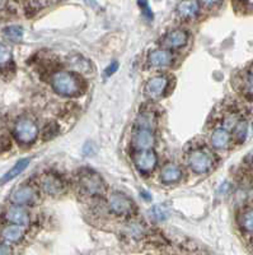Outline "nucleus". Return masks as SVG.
<instances>
[{"mask_svg":"<svg viewBox=\"0 0 253 255\" xmlns=\"http://www.w3.org/2000/svg\"><path fill=\"white\" fill-rule=\"evenodd\" d=\"M52 87L59 95L75 96L81 92V83L68 72H58L52 77Z\"/></svg>","mask_w":253,"mask_h":255,"instance_id":"nucleus-1","label":"nucleus"},{"mask_svg":"<svg viewBox=\"0 0 253 255\" xmlns=\"http://www.w3.org/2000/svg\"><path fill=\"white\" fill-rule=\"evenodd\" d=\"M14 138L22 144H29L35 142L38 135V128L31 119L22 118L14 125Z\"/></svg>","mask_w":253,"mask_h":255,"instance_id":"nucleus-2","label":"nucleus"},{"mask_svg":"<svg viewBox=\"0 0 253 255\" xmlns=\"http://www.w3.org/2000/svg\"><path fill=\"white\" fill-rule=\"evenodd\" d=\"M81 185L90 195H99L104 191V181L97 172L92 170H83L79 176Z\"/></svg>","mask_w":253,"mask_h":255,"instance_id":"nucleus-3","label":"nucleus"},{"mask_svg":"<svg viewBox=\"0 0 253 255\" xmlns=\"http://www.w3.org/2000/svg\"><path fill=\"white\" fill-rule=\"evenodd\" d=\"M109 209L117 216H127L134 211L133 200L122 193H113L108 199Z\"/></svg>","mask_w":253,"mask_h":255,"instance_id":"nucleus-4","label":"nucleus"},{"mask_svg":"<svg viewBox=\"0 0 253 255\" xmlns=\"http://www.w3.org/2000/svg\"><path fill=\"white\" fill-rule=\"evenodd\" d=\"M190 162L192 171L196 174H205L213 166V157L207 152L202 151V149H196L190 154Z\"/></svg>","mask_w":253,"mask_h":255,"instance_id":"nucleus-5","label":"nucleus"},{"mask_svg":"<svg viewBox=\"0 0 253 255\" xmlns=\"http://www.w3.org/2000/svg\"><path fill=\"white\" fill-rule=\"evenodd\" d=\"M134 163L143 174L150 172L157 165L156 152H153L152 149H139L138 153L134 156Z\"/></svg>","mask_w":253,"mask_h":255,"instance_id":"nucleus-6","label":"nucleus"},{"mask_svg":"<svg viewBox=\"0 0 253 255\" xmlns=\"http://www.w3.org/2000/svg\"><path fill=\"white\" fill-rule=\"evenodd\" d=\"M167 78L166 77H154V78L149 79L145 86V95L152 100H156L158 97H161L162 95L166 91V87H167Z\"/></svg>","mask_w":253,"mask_h":255,"instance_id":"nucleus-7","label":"nucleus"},{"mask_svg":"<svg viewBox=\"0 0 253 255\" xmlns=\"http://www.w3.org/2000/svg\"><path fill=\"white\" fill-rule=\"evenodd\" d=\"M36 198V191L32 186H20V188L15 189L10 195V200L14 204L18 206H24V204L32 203Z\"/></svg>","mask_w":253,"mask_h":255,"instance_id":"nucleus-8","label":"nucleus"},{"mask_svg":"<svg viewBox=\"0 0 253 255\" xmlns=\"http://www.w3.org/2000/svg\"><path fill=\"white\" fill-rule=\"evenodd\" d=\"M42 188L50 195H58L64 190V181L54 174H47L42 177Z\"/></svg>","mask_w":253,"mask_h":255,"instance_id":"nucleus-9","label":"nucleus"},{"mask_svg":"<svg viewBox=\"0 0 253 255\" xmlns=\"http://www.w3.org/2000/svg\"><path fill=\"white\" fill-rule=\"evenodd\" d=\"M134 144L138 149H150L154 144V135L152 130L138 128L134 134Z\"/></svg>","mask_w":253,"mask_h":255,"instance_id":"nucleus-10","label":"nucleus"},{"mask_svg":"<svg viewBox=\"0 0 253 255\" xmlns=\"http://www.w3.org/2000/svg\"><path fill=\"white\" fill-rule=\"evenodd\" d=\"M5 218L9 222L15 223V225H19V226H27L29 223V216L26 212V209H23L22 207H10V208L6 211Z\"/></svg>","mask_w":253,"mask_h":255,"instance_id":"nucleus-11","label":"nucleus"},{"mask_svg":"<svg viewBox=\"0 0 253 255\" xmlns=\"http://www.w3.org/2000/svg\"><path fill=\"white\" fill-rule=\"evenodd\" d=\"M187 41V33L182 29H175V31L169 32L164 36L163 45L170 49H178V47L183 46Z\"/></svg>","mask_w":253,"mask_h":255,"instance_id":"nucleus-12","label":"nucleus"},{"mask_svg":"<svg viewBox=\"0 0 253 255\" xmlns=\"http://www.w3.org/2000/svg\"><path fill=\"white\" fill-rule=\"evenodd\" d=\"M29 161H31V159H29V158L19 159V161H18V162L15 163V165L13 166V167L10 168V170H9V171L6 172V174H4L3 176L0 177V185H3V184L8 183V181H10V180H12V179L17 177L19 174H22V172H23L24 170H26V168L28 167Z\"/></svg>","mask_w":253,"mask_h":255,"instance_id":"nucleus-13","label":"nucleus"},{"mask_svg":"<svg viewBox=\"0 0 253 255\" xmlns=\"http://www.w3.org/2000/svg\"><path fill=\"white\" fill-rule=\"evenodd\" d=\"M177 12L182 18H193L199 13V3L196 0H182L177 6Z\"/></svg>","mask_w":253,"mask_h":255,"instance_id":"nucleus-14","label":"nucleus"},{"mask_svg":"<svg viewBox=\"0 0 253 255\" xmlns=\"http://www.w3.org/2000/svg\"><path fill=\"white\" fill-rule=\"evenodd\" d=\"M172 61V54L167 50H154L149 54V63L154 67L169 65Z\"/></svg>","mask_w":253,"mask_h":255,"instance_id":"nucleus-15","label":"nucleus"},{"mask_svg":"<svg viewBox=\"0 0 253 255\" xmlns=\"http://www.w3.org/2000/svg\"><path fill=\"white\" fill-rule=\"evenodd\" d=\"M229 140L230 134L224 128H218V129H215L213 135H211V144L215 148H218V149L227 148L228 144H229Z\"/></svg>","mask_w":253,"mask_h":255,"instance_id":"nucleus-16","label":"nucleus"},{"mask_svg":"<svg viewBox=\"0 0 253 255\" xmlns=\"http://www.w3.org/2000/svg\"><path fill=\"white\" fill-rule=\"evenodd\" d=\"M161 175H162V181H163V183L172 184V183H175V181H178V180L181 179L182 171L178 166L169 163V165H167L166 167H163Z\"/></svg>","mask_w":253,"mask_h":255,"instance_id":"nucleus-17","label":"nucleus"},{"mask_svg":"<svg viewBox=\"0 0 253 255\" xmlns=\"http://www.w3.org/2000/svg\"><path fill=\"white\" fill-rule=\"evenodd\" d=\"M22 227L23 226H19V225L13 223V226L5 227V229L1 231V236H3L4 240L8 241V243H17V241H19L20 239L23 238L24 231Z\"/></svg>","mask_w":253,"mask_h":255,"instance_id":"nucleus-18","label":"nucleus"},{"mask_svg":"<svg viewBox=\"0 0 253 255\" xmlns=\"http://www.w3.org/2000/svg\"><path fill=\"white\" fill-rule=\"evenodd\" d=\"M4 36H5L8 40L14 41V42H18V41L22 40L23 37V29L19 26H9L6 28H4Z\"/></svg>","mask_w":253,"mask_h":255,"instance_id":"nucleus-19","label":"nucleus"},{"mask_svg":"<svg viewBox=\"0 0 253 255\" xmlns=\"http://www.w3.org/2000/svg\"><path fill=\"white\" fill-rule=\"evenodd\" d=\"M70 67L75 70V72L83 73V72H89L90 65L89 63L83 59L82 56H74V58L70 60Z\"/></svg>","mask_w":253,"mask_h":255,"instance_id":"nucleus-20","label":"nucleus"},{"mask_svg":"<svg viewBox=\"0 0 253 255\" xmlns=\"http://www.w3.org/2000/svg\"><path fill=\"white\" fill-rule=\"evenodd\" d=\"M154 123H156V120H154L153 114L144 113L139 116L138 123H136V128H143V129H150V130H152L153 127L156 125Z\"/></svg>","mask_w":253,"mask_h":255,"instance_id":"nucleus-21","label":"nucleus"},{"mask_svg":"<svg viewBox=\"0 0 253 255\" xmlns=\"http://www.w3.org/2000/svg\"><path fill=\"white\" fill-rule=\"evenodd\" d=\"M247 131H248L247 122H246V120H242V122H239L238 124L236 125V128H234V139H236L238 143H242L246 139V136H247Z\"/></svg>","mask_w":253,"mask_h":255,"instance_id":"nucleus-22","label":"nucleus"},{"mask_svg":"<svg viewBox=\"0 0 253 255\" xmlns=\"http://www.w3.org/2000/svg\"><path fill=\"white\" fill-rule=\"evenodd\" d=\"M242 227L246 230V231L253 232V208L248 209L245 215L242 216Z\"/></svg>","mask_w":253,"mask_h":255,"instance_id":"nucleus-23","label":"nucleus"},{"mask_svg":"<svg viewBox=\"0 0 253 255\" xmlns=\"http://www.w3.org/2000/svg\"><path fill=\"white\" fill-rule=\"evenodd\" d=\"M12 60V51L5 45L0 44V67H4Z\"/></svg>","mask_w":253,"mask_h":255,"instance_id":"nucleus-24","label":"nucleus"},{"mask_svg":"<svg viewBox=\"0 0 253 255\" xmlns=\"http://www.w3.org/2000/svg\"><path fill=\"white\" fill-rule=\"evenodd\" d=\"M139 4H140V6H141V9H143L144 14L147 15L149 19H152L153 14H152V10H150V8H149V4H148V0H139Z\"/></svg>","mask_w":253,"mask_h":255,"instance_id":"nucleus-25","label":"nucleus"},{"mask_svg":"<svg viewBox=\"0 0 253 255\" xmlns=\"http://www.w3.org/2000/svg\"><path fill=\"white\" fill-rule=\"evenodd\" d=\"M58 133V127L55 124H50L47 125L46 129H45V138H51V136H54L55 134Z\"/></svg>","mask_w":253,"mask_h":255,"instance_id":"nucleus-26","label":"nucleus"},{"mask_svg":"<svg viewBox=\"0 0 253 255\" xmlns=\"http://www.w3.org/2000/svg\"><path fill=\"white\" fill-rule=\"evenodd\" d=\"M153 212H154V215H156L157 218H161V220L166 218V211L163 209V207L161 206L154 207V208H153Z\"/></svg>","mask_w":253,"mask_h":255,"instance_id":"nucleus-27","label":"nucleus"},{"mask_svg":"<svg viewBox=\"0 0 253 255\" xmlns=\"http://www.w3.org/2000/svg\"><path fill=\"white\" fill-rule=\"evenodd\" d=\"M117 69H118L117 61H113V63H111V64H109V67L106 69V72H104V73H106V77L112 76L113 73H115Z\"/></svg>","mask_w":253,"mask_h":255,"instance_id":"nucleus-28","label":"nucleus"},{"mask_svg":"<svg viewBox=\"0 0 253 255\" xmlns=\"http://www.w3.org/2000/svg\"><path fill=\"white\" fill-rule=\"evenodd\" d=\"M0 254H12V249L8 245L0 244Z\"/></svg>","mask_w":253,"mask_h":255,"instance_id":"nucleus-29","label":"nucleus"},{"mask_svg":"<svg viewBox=\"0 0 253 255\" xmlns=\"http://www.w3.org/2000/svg\"><path fill=\"white\" fill-rule=\"evenodd\" d=\"M248 83H250V87L253 90V65L251 67L250 73H248Z\"/></svg>","mask_w":253,"mask_h":255,"instance_id":"nucleus-30","label":"nucleus"},{"mask_svg":"<svg viewBox=\"0 0 253 255\" xmlns=\"http://www.w3.org/2000/svg\"><path fill=\"white\" fill-rule=\"evenodd\" d=\"M201 1L205 4V5L211 6V5H215V4L218 3L219 0H201Z\"/></svg>","mask_w":253,"mask_h":255,"instance_id":"nucleus-31","label":"nucleus"},{"mask_svg":"<svg viewBox=\"0 0 253 255\" xmlns=\"http://www.w3.org/2000/svg\"><path fill=\"white\" fill-rule=\"evenodd\" d=\"M5 148H6L5 143H4V140L1 139V138H0V152H3L4 149H5Z\"/></svg>","mask_w":253,"mask_h":255,"instance_id":"nucleus-32","label":"nucleus"},{"mask_svg":"<svg viewBox=\"0 0 253 255\" xmlns=\"http://www.w3.org/2000/svg\"><path fill=\"white\" fill-rule=\"evenodd\" d=\"M5 1L6 0H0V8H3L4 4H5Z\"/></svg>","mask_w":253,"mask_h":255,"instance_id":"nucleus-33","label":"nucleus"},{"mask_svg":"<svg viewBox=\"0 0 253 255\" xmlns=\"http://www.w3.org/2000/svg\"><path fill=\"white\" fill-rule=\"evenodd\" d=\"M252 165H253V157H252Z\"/></svg>","mask_w":253,"mask_h":255,"instance_id":"nucleus-34","label":"nucleus"}]
</instances>
